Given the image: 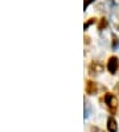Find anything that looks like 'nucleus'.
Wrapping results in <instances>:
<instances>
[{"instance_id": "nucleus-1", "label": "nucleus", "mask_w": 119, "mask_h": 132, "mask_svg": "<svg viewBox=\"0 0 119 132\" xmlns=\"http://www.w3.org/2000/svg\"><path fill=\"white\" fill-rule=\"evenodd\" d=\"M105 102H106V104L109 105L111 113H114V112H115V110L118 108V99H116L113 94L107 92V94L105 95Z\"/></svg>"}, {"instance_id": "nucleus-2", "label": "nucleus", "mask_w": 119, "mask_h": 132, "mask_svg": "<svg viewBox=\"0 0 119 132\" xmlns=\"http://www.w3.org/2000/svg\"><path fill=\"white\" fill-rule=\"evenodd\" d=\"M107 71L111 73V75H114L118 71V68H119V59L116 56H110L109 60H107Z\"/></svg>"}, {"instance_id": "nucleus-6", "label": "nucleus", "mask_w": 119, "mask_h": 132, "mask_svg": "<svg viewBox=\"0 0 119 132\" xmlns=\"http://www.w3.org/2000/svg\"><path fill=\"white\" fill-rule=\"evenodd\" d=\"M106 27H107V19L106 18H102L99 20V23H98V29L102 31V29H105Z\"/></svg>"}, {"instance_id": "nucleus-5", "label": "nucleus", "mask_w": 119, "mask_h": 132, "mask_svg": "<svg viewBox=\"0 0 119 132\" xmlns=\"http://www.w3.org/2000/svg\"><path fill=\"white\" fill-rule=\"evenodd\" d=\"M107 129L110 132H116L118 124H116V120L114 118H109V120H107Z\"/></svg>"}, {"instance_id": "nucleus-7", "label": "nucleus", "mask_w": 119, "mask_h": 132, "mask_svg": "<svg viewBox=\"0 0 119 132\" xmlns=\"http://www.w3.org/2000/svg\"><path fill=\"white\" fill-rule=\"evenodd\" d=\"M93 23H95V19H90V20H87L86 23H85V26H83V28L85 29H87V28H89L91 24H93Z\"/></svg>"}, {"instance_id": "nucleus-8", "label": "nucleus", "mask_w": 119, "mask_h": 132, "mask_svg": "<svg viewBox=\"0 0 119 132\" xmlns=\"http://www.w3.org/2000/svg\"><path fill=\"white\" fill-rule=\"evenodd\" d=\"M118 44H119V40H118V37L115 35H113V48L118 47Z\"/></svg>"}, {"instance_id": "nucleus-4", "label": "nucleus", "mask_w": 119, "mask_h": 132, "mask_svg": "<svg viewBox=\"0 0 119 132\" xmlns=\"http://www.w3.org/2000/svg\"><path fill=\"white\" fill-rule=\"evenodd\" d=\"M85 89H86V94L95 95V94H97V89H98V85H97V83H94V81H91V80H87Z\"/></svg>"}, {"instance_id": "nucleus-3", "label": "nucleus", "mask_w": 119, "mask_h": 132, "mask_svg": "<svg viewBox=\"0 0 119 132\" xmlns=\"http://www.w3.org/2000/svg\"><path fill=\"white\" fill-rule=\"evenodd\" d=\"M103 71V64L101 61H93L89 67V73L90 75H97V73H101Z\"/></svg>"}, {"instance_id": "nucleus-9", "label": "nucleus", "mask_w": 119, "mask_h": 132, "mask_svg": "<svg viewBox=\"0 0 119 132\" xmlns=\"http://www.w3.org/2000/svg\"><path fill=\"white\" fill-rule=\"evenodd\" d=\"M93 2H95V0H83V7H85V10H86Z\"/></svg>"}, {"instance_id": "nucleus-10", "label": "nucleus", "mask_w": 119, "mask_h": 132, "mask_svg": "<svg viewBox=\"0 0 119 132\" xmlns=\"http://www.w3.org/2000/svg\"><path fill=\"white\" fill-rule=\"evenodd\" d=\"M85 42H86V44H89L90 43V37L89 36H85Z\"/></svg>"}, {"instance_id": "nucleus-11", "label": "nucleus", "mask_w": 119, "mask_h": 132, "mask_svg": "<svg viewBox=\"0 0 119 132\" xmlns=\"http://www.w3.org/2000/svg\"><path fill=\"white\" fill-rule=\"evenodd\" d=\"M91 132H102V131L98 129V128H94V127H93V128H91Z\"/></svg>"}]
</instances>
